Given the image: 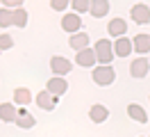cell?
<instances>
[{
    "label": "cell",
    "mask_w": 150,
    "mask_h": 137,
    "mask_svg": "<svg viewBox=\"0 0 150 137\" xmlns=\"http://www.w3.org/2000/svg\"><path fill=\"white\" fill-rule=\"evenodd\" d=\"M132 46H134V53H139L141 57H143V55H148L150 53V34L139 32V34L132 39Z\"/></svg>",
    "instance_id": "obj_9"
},
{
    "label": "cell",
    "mask_w": 150,
    "mask_h": 137,
    "mask_svg": "<svg viewBox=\"0 0 150 137\" xmlns=\"http://www.w3.org/2000/svg\"><path fill=\"white\" fill-rule=\"evenodd\" d=\"M9 25H14V11L0 7V27H9Z\"/></svg>",
    "instance_id": "obj_20"
},
{
    "label": "cell",
    "mask_w": 150,
    "mask_h": 137,
    "mask_svg": "<svg viewBox=\"0 0 150 137\" xmlns=\"http://www.w3.org/2000/svg\"><path fill=\"white\" fill-rule=\"evenodd\" d=\"M71 7L75 9V14H84V11H91V2L89 0H73Z\"/></svg>",
    "instance_id": "obj_21"
},
{
    "label": "cell",
    "mask_w": 150,
    "mask_h": 137,
    "mask_svg": "<svg viewBox=\"0 0 150 137\" xmlns=\"http://www.w3.org/2000/svg\"><path fill=\"white\" fill-rule=\"evenodd\" d=\"M16 117H18L16 105H11V103H0V119H2L5 123H16Z\"/></svg>",
    "instance_id": "obj_14"
},
{
    "label": "cell",
    "mask_w": 150,
    "mask_h": 137,
    "mask_svg": "<svg viewBox=\"0 0 150 137\" xmlns=\"http://www.w3.org/2000/svg\"><path fill=\"white\" fill-rule=\"evenodd\" d=\"M11 46H14L11 34H7V32H0V50H11Z\"/></svg>",
    "instance_id": "obj_23"
},
{
    "label": "cell",
    "mask_w": 150,
    "mask_h": 137,
    "mask_svg": "<svg viewBox=\"0 0 150 137\" xmlns=\"http://www.w3.org/2000/svg\"><path fill=\"white\" fill-rule=\"evenodd\" d=\"M91 78H93L96 85H100V87H107V85H112V82L116 80V71H114L112 66H98V69H93Z\"/></svg>",
    "instance_id": "obj_3"
},
{
    "label": "cell",
    "mask_w": 150,
    "mask_h": 137,
    "mask_svg": "<svg viewBox=\"0 0 150 137\" xmlns=\"http://www.w3.org/2000/svg\"><path fill=\"white\" fill-rule=\"evenodd\" d=\"M75 62L80 64V66H84V69H93L96 64H98L96 50H93V48H84V50H80V53L75 55Z\"/></svg>",
    "instance_id": "obj_6"
},
{
    "label": "cell",
    "mask_w": 150,
    "mask_h": 137,
    "mask_svg": "<svg viewBox=\"0 0 150 137\" xmlns=\"http://www.w3.org/2000/svg\"><path fill=\"white\" fill-rule=\"evenodd\" d=\"M148 71H150V62L146 60V57H137L134 62L130 64V75L132 78H146L148 75Z\"/></svg>",
    "instance_id": "obj_7"
},
{
    "label": "cell",
    "mask_w": 150,
    "mask_h": 137,
    "mask_svg": "<svg viewBox=\"0 0 150 137\" xmlns=\"http://www.w3.org/2000/svg\"><path fill=\"white\" fill-rule=\"evenodd\" d=\"M91 16L96 18H103L109 14V2L107 0H91V11H89Z\"/></svg>",
    "instance_id": "obj_18"
},
{
    "label": "cell",
    "mask_w": 150,
    "mask_h": 137,
    "mask_svg": "<svg viewBox=\"0 0 150 137\" xmlns=\"http://www.w3.org/2000/svg\"><path fill=\"white\" fill-rule=\"evenodd\" d=\"M68 5H71V2H66V0H52V2H50V7L55 9V11H66Z\"/></svg>",
    "instance_id": "obj_25"
},
{
    "label": "cell",
    "mask_w": 150,
    "mask_h": 137,
    "mask_svg": "<svg viewBox=\"0 0 150 137\" xmlns=\"http://www.w3.org/2000/svg\"><path fill=\"white\" fill-rule=\"evenodd\" d=\"M68 44H71V48L73 50H84V48H89V34L86 32H77V34H73L71 39H68Z\"/></svg>",
    "instance_id": "obj_17"
},
{
    "label": "cell",
    "mask_w": 150,
    "mask_h": 137,
    "mask_svg": "<svg viewBox=\"0 0 150 137\" xmlns=\"http://www.w3.org/2000/svg\"><path fill=\"white\" fill-rule=\"evenodd\" d=\"M2 7L16 11V9H23V0H2Z\"/></svg>",
    "instance_id": "obj_24"
},
{
    "label": "cell",
    "mask_w": 150,
    "mask_h": 137,
    "mask_svg": "<svg viewBox=\"0 0 150 137\" xmlns=\"http://www.w3.org/2000/svg\"><path fill=\"white\" fill-rule=\"evenodd\" d=\"M16 126L28 130V128H34V126H37V119L32 117L25 108H21V110H18V117H16Z\"/></svg>",
    "instance_id": "obj_16"
},
{
    "label": "cell",
    "mask_w": 150,
    "mask_h": 137,
    "mask_svg": "<svg viewBox=\"0 0 150 137\" xmlns=\"http://www.w3.org/2000/svg\"><path fill=\"white\" fill-rule=\"evenodd\" d=\"M14 103L16 105H30L32 103V91L28 87H16L14 89Z\"/></svg>",
    "instance_id": "obj_19"
},
{
    "label": "cell",
    "mask_w": 150,
    "mask_h": 137,
    "mask_svg": "<svg viewBox=\"0 0 150 137\" xmlns=\"http://www.w3.org/2000/svg\"><path fill=\"white\" fill-rule=\"evenodd\" d=\"M14 25L16 27L28 25V11H25V9H16V11H14Z\"/></svg>",
    "instance_id": "obj_22"
},
{
    "label": "cell",
    "mask_w": 150,
    "mask_h": 137,
    "mask_svg": "<svg viewBox=\"0 0 150 137\" xmlns=\"http://www.w3.org/2000/svg\"><path fill=\"white\" fill-rule=\"evenodd\" d=\"M62 30L64 32H71V37L77 34L82 30V16L80 14H64L62 16Z\"/></svg>",
    "instance_id": "obj_4"
},
{
    "label": "cell",
    "mask_w": 150,
    "mask_h": 137,
    "mask_svg": "<svg viewBox=\"0 0 150 137\" xmlns=\"http://www.w3.org/2000/svg\"><path fill=\"white\" fill-rule=\"evenodd\" d=\"M130 16H132L134 23H139V25H148V23H150V7H148V5H143V2H137V5H132Z\"/></svg>",
    "instance_id": "obj_5"
},
{
    "label": "cell",
    "mask_w": 150,
    "mask_h": 137,
    "mask_svg": "<svg viewBox=\"0 0 150 137\" xmlns=\"http://www.w3.org/2000/svg\"><path fill=\"white\" fill-rule=\"evenodd\" d=\"M93 50H96V57H98V64H100V66H109L112 60L116 57V55H114V44L109 41V39H100V41H96Z\"/></svg>",
    "instance_id": "obj_1"
},
{
    "label": "cell",
    "mask_w": 150,
    "mask_h": 137,
    "mask_svg": "<svg viewBox=\"0 0 150 137\" xmlns=\"http://www.w3.org/2000/svg\"><path fill=\"white\" fill-rule=\"evenodd\" d=\"M34 100H37V105H39L41 110H48V112L57 108V98L52 96V94H50V91H46V89H43V91H39Z\"/></svg>",
    "instance_id": "obj_12"
},
{
    "label": "cell",
    "mask_w": 150,
    "mask_h": 137,
    "mask_svg": "<svg viewBox=\"0 0 150 137\" xmlns=\"http://www.w3.org/2000/svg\"><path fill=\"white\" fill-rule=\"evenodd\" d=\"M107 32L112 37H116V39H121V37H125V32H127V23H125L123 18H112V21L107 23Z\"/></svg>",
    "instance_id": "obj_13"
},
{
    "label": "cell",
    "mask_w": 150,
    "mask_h": 137,
    "mask_svg": "<svg viewBox=\"0 0 150 137\" xmlns=\"http://www.w3.org/2000/svg\"><path fill=\"white\" fill-rule=\"evenodd\" d=\"M50 71L55 73V78H64V75H68V73L73 71V62L62 57V55H55L50 60Z\"/></svg>",
    "instance_id": "obj_2"
},
{
    "label": "cell",
    "mask_w": 150,
    "mask_h": 137,
    "mask_svg": "<svg viewBox=\"0 0 150 137\" xmlns=\"http://www.w3.org/2000/svg\"><path fill=\"white\" fill-rule=\"evenodd\" d=\"M46 91H50L55 98H59L68 91V82H66V78H50L46 85Z\"/></svg>",
    "instance_id": "obj_8"
},
{
    "label": "cell",
    "mask_w": 150,
    "mask_h": 137,
    "mask_svg": "<svg viewBox=\"0 0 150 137\" xmlns=\"http://www.w3.org/2000/svg\"><path fill=\"white\" fill-rule=\"evenodd\" d=\"M132 50H134V46H132V39H127V37H121V39L114 41V55L116 57H127Z\"/></svg>",
    "instance_id": "obj_10"
},
{
    "label": "cell",
    "mask_w": 150,
    "mask_h": 137,
    "mask_svg": "<svg viewBox=\"0 0 150 137\" xmlns=\"http://www.w3.org/2000/svg\"><path fill=\"white\" fill-rule=\"evenodd\" d=\"M107 117H109V110H107V105H103V103H96V105H91V110H89V119H91L93 123H105V121H107Z\"/></svg>",
    "instance_id": "obj_11"
},
{
    "label": "cell",
    "mask_w": 150,
    "mask_h": 137,
    "mask_svg": "<svg viewBox=\"0 0 150 137\" xmlns=\"http://www.w3.org/2000/svg\"><path fill=\"white\" fill-rule=\"evenodd\" d=\"M127 117L139 121V123H148V114H146V110L141 108L139 103H130L127 105Z\"/></svg>",
    "instance_id": "obj_15"
}]
</instances>
